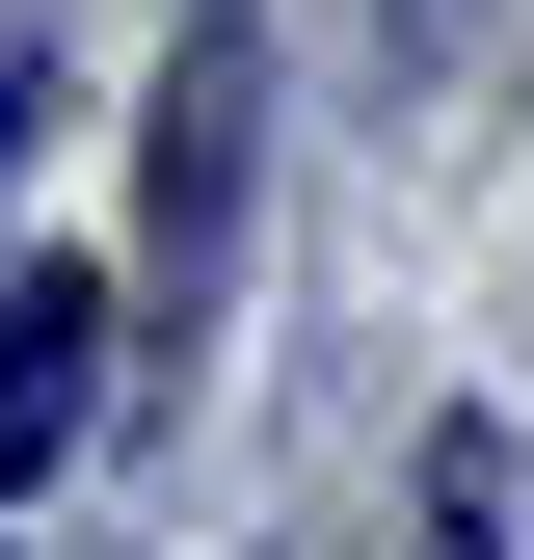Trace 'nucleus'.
<instances>
[{
    "label": "nucleus",
    "instance_id": "7ed1b4c3",
    "mask_svg": "<svg viewBox=\"0 0 534 560\" xmlns=\"http://www.w3.org/2000/svg\"><path fill=\"white\" fill-rule=\"evenodd\" d=\"M27 107H54V27H27V0H0V161H27Z\"/></svg>",
    "mask_w": 534,
    "mask_h": 560
},
{
    "label": "nucleus",
    "instance_id": "f257e3e1",
    "mask_svg": "<svg viewBox=\"0 0 534 560\" xmlns=\"http://www.w3.org/2000/svg\"><path fill=\"white\" fill-rule=\"evenodd\" d=\"M107 428V267H0V508Z\"/></svg>",
    "mask_w": 534,
    "mask_h": 560
},
{
    "label": "nucleus",
    "instance_id": "f03ea898",
    "mask_svg": "<svg viewBox=\"0 0 534 560\" xmlns=\"http://www.w3.org/2000/svg\"><path fill=\"white\" fill-rule=\"evenodd\" d=\"M241 107H267V54L187 27L161 54V294H214V241H241Z\"/></svg>",
    "mask_w": 534,
    "mask_h": 560
}]
</instances>
